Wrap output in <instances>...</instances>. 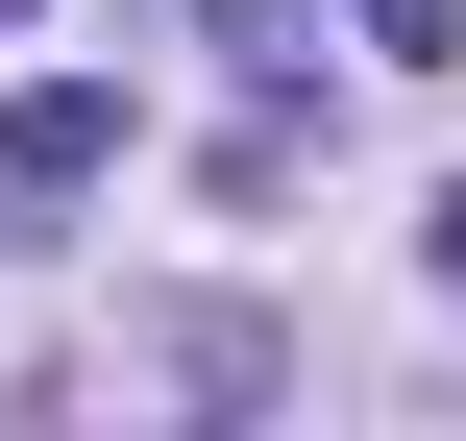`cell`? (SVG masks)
<instances>
[{"instance_id": "1", "label": "cell", "mask_w": 466, "mask_h": 441, "mask_svg": "<svg viewBox=\"0 0 466 441\" xmlns=\"http://www.w3.org/2000/svg\"><path fill=\"white\" fill-rule=\"evenodd\" d=\"M0 172H25V196H98V172H123V74H25V98H0Z\"/></svg>"}, {"instance_id": "2", "label": "cell", "mask_w": 466, "mask_h": 441, "mask_svg": "<svg viewBox=\"0 0 466 441\" xmlns=\"http://www.w3.org/2000/svg\"><path fill=\"white\" fill-rule=\"evenodd\" d=\"M123 368H147V393H197V417H221V393H270V319H246V295H197V319H147V344H123Z\"/></svg>"}, {"instance_id": "3", "label": "cell", "mask_w": 466, "mask_h": 441, "mask_svg": "<svg viewBox=\"0 0 466 441\" xmlns=\"http://www.w3.org/2000/svg\"><path fill=\"white\" fill-rule=\"evenodd\" d=\"M197 25H221V49H246V74H270V98H295V74H319V0H197Z\"/></svg>"}, {"instance_id": "4", "label": "cell", "mask_w": 466, "mask_h": 441, "mask_svg": "<svg viewBox=\"0 0 466 441\" xmlns=\"http://www.w3.org/2000/svg\"><path fill=\"white\" fill-rule=\"evenodd\" d=\"M344 49H393V74H442V49H466V0H344Z\"/></svg>"}, {"instance_id": "5", "label": "cell", "mask_w": 466, "mask_h": 441, "mask_svg": "<svg viewBox=\"0 0 466 441\" xmlns=\"http://www.w3.org/2000/svg\"><path fill=\"white\" fill-rule=\"evenodd\" d=\"M418 246H442V295H466V196H442V221H418Z\"/></svg>"}, {"instance_id": "6", "label": "cell", "mask_w": 466, "mask_h": 441, "mask_svg": "<svg viewBox=\"0 0 466 441\" xmlns=\"http://www.w3.org/2000/svg\"><path fill=\"white\" fill-rule=\"evenodd\" d=\"M0 25H25V0H0Z\"/></svg>"}]
</instances>
